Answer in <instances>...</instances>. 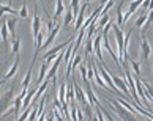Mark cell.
<instances>
[{"label": "cell", "instance_id": "obj_34", "mask_svg": "<svg viewBox=\"0 0 153 121\" xmlns=\"http://www.w3.org/2000/svg\"><path fill=\"white\" fill-rule=\"evenodd\" d=\"M39 3H41V7L44 8V3H43V0H39Z\"/></svg>", "mask_w": 153, "mask_h": 121}, {"label": "cell", "instance_id": "obj_25", "mask_svg": "<svg viewBox=\"0 0 153 121\" xmlns=\"http://www.w3.org/2000/svg\"><path fill=\"white\" fill-rule=\"evenodd\" d=\"M79 71H81V76H82V79H84V82H85V83H90V82H88V77H87L88 68H87L85 65H81V66H79Z\"/></svg>", "mask_w": 153, "mask_h": 121}, {"label": "cell", "instance_id": "obj_16", "mask_svg": "<svg viewBox=\"0 0 153 121\" xmlns=\"http://www.w3.org/2000/svg\"><path fill=\"white\" fill-rule=\"evenodd\" d=\"M74 97H76V94H74V86H73V85H66V96H65V101L70 104V102L74 101Z\"/></svg>", "mask_w": 153, "mask_h": 121}, {"label": "cell", "instance_id": "obj_13", "mask_svg": "<svg viewBox=\"0 0 153 121\" xmlns=\"http://www.w3.org/2000/svg\"><path fill=\"white\" fill-rule=\"evenodd\" d=\"M5 21H7L8 32L14 36V30H16V25H18V19H16V16H13V17H5Z\"/></svg>", "mask_w": 153, "mask_h": 121}, {"label": "cell", "instance_id": "obj_37", "mask_svg": "<svg viewBox=\"0 0 153 121\" xmlns=\"http://www.w3.org/2000/svg\"><path fill=\"white\" fill-rule=\"evenodd\" d=\"M0 5H2V0H0Z\"/></svg>", "mask_w": 153, "mask_h": 121}, {"label": "cell", "instance_id": "obj_28", "mask_svg": "<svg viewBox=\"0 0 153 121\" xmlns=\"http://www.w3.org/2000/svg\"><path fill=\"white\" fill-rule=\"evenodd\" d=\"M114 7V0H109V2H107L104 7H103V11H101V14H107L109 13V10Z\"/></svg>", "mask_w": 153, "mask_h": 121}, {"label": "cell", "instance_id": "obj_15", "mask_svg": "<svg viewBox=\"0 0 153 121\" xmlns=\"http://www.w3.org/2000/svg\"><path fill=\"white\" fill-rule=\"evenodd\" d=\"M117 102L120 104V106H122L123 108H126L128 112H131V113H134V115L137 113V112H136V107H134V106H131V104H129L126 99H123V97H117Z\"/></svg>", "mask_w": 153, "mask_h": 121}, {"label": "cell", "instance_id": "obj_18", "mask_svg": "<svg viewBox=\"0 0 153 121\" xmlns=\"http://www.w3.org/2000/svg\"><path fill=\"white\" fill-rule=\"evenodd\" d=\"M73 21H74V16H73V11H71V8H68V10L65 11V17H63V22H62V24H63L65 27H68V25H70Z\"/></svg>", "mask_w": 153, "mask_h": 121}, {"label": "cell", "instance_id": "obj_30", "mask_svg": "<svg viewBox=\"0 0 153 121\" xmlns=\"http://www.w3.org/2000/svg\"><path fill=\"white\" fill-rule=\"evenodd\" d=\"M46 121H54V112L52 110H51V113L46 117Z\"/></svg>", "mask_w": 153, "mask_h": 121}, {"label": "cell", "instance_id": "obj_4", "mask_svg": "<svg viewBox=\"0 0 153 121\" xmlns=\"http://www.w3.org/2000/svg\"><path fill=\"white\" fill-rule=\"evenodd\" d=\"M41 32V17L38 14V7H36V0H35V13H33V21H32V35H33V41L36 39V36Z\"/></svg>", "mask_w": 153, "mask_h": 121}, {"label": "cell", "instance_id": "obj_14", "mask_svg": "<svg viewBox=\"0 0 153 121\" xmlns=\"http://www.w3.org/2000/svg\"><path fill=\"white\" fill-rule=\"evenodd\" d=\"M147 17H149V11H142V14H140L137 19H136V22H134V28L144 27L145 22H147Z\"/></svg>", "mask_w": 153, "mask_h": 121}, {"label": "cell", "instance_id": "obj_20", "mask_svg": "<svg viewBox=\"0 0 153 121\" xmlns=\"http://www.w3.org/2000/svg\"><path fill=\"white\" fill-rule=\"evenodd\" d=\"M129 61V65H131V68H133V71L136 72V76H140V65H139V61H136V60H133V58H129V57H126L125 58V61Z\"/></svg>", "mask_w": 153, "mask_h": 121}, {"label": "cell", "instance_id": "obj_22", "mask_svg": "<svg viewBox=\"0 0 153 121\" xmlns=\"http://www.w3.org/2000/svg\"><path fill=\"white\" fill-rule=\"evenodd\" d=\"M71 11H73V16H74V21L79 14V11H81V5H79V0H71Z\"/></svg>", "mask_w": 153, "mask_h": 121}, {"label": "cell", "instance_id": "obj_11", "mask_svg": "<svg viewBox=\"0 0 153 121\" xmlns=\"http://www.w3.org/2000/svg\"><path fill=\"white\" fill-rule=\"evenodd\" d=\"M18 65H19V55H16V60H14V63L11 65V68L7 71V74H5V80H8V79H11L13 76H16V72H18Z\"/></svg>", "mask_w": 153, "mask_h": 121}, {"label": "cell", "instance_id": "obj_33", "mask_svg": "<svg viewBox=\"0 0 153 121\" xmlns=\"http://www.w3.org/2000/svg\"><path fill=\"white\" fill-rule=\"evenodd\" d=\"M126 2V0H120V3H118V7H123V3Z\"/></svg>", "mask_w": 153, "mask_h": 121}, {"label": "cell", "instance_id": "obj_1", "mask_svg": "<svg viewBox=\"0 0 153 121\" xmlns=\"http://www.w3.org/2000/svg\"><path fill=\"white\" fill-rule=\"evenodd\" d=\"M107 104H109V108L114 113H117L118 117H120L123 121H137V118H136V115L134 113H131V112H128L126 108H123L120 104L117 102V99L114 101V99H109V97H107Z\"/></svg>", "mask_w": 153, "mask_h": 121}, {"label": "cell", "instance_id": "obj_17", "mask_svg": "<svg viewBox=\"0 0 153 121\" xmlns=\"http://www.w3.org/2000/svg\"><path fill=\"white\" fill-rule=\"evenodd\" d=\"M117 25L123 27L125 25V13H123V7H117Z\"/></svg>", "mask_w": 153, "mask_h": 121}, {"label": "cell", "instance_id": "obj_26", "mask_svg": "<svg viewBox=\"0 0 153 121\" xmlns=\"http://www.w3.org/2000/svg\"><path fill=\"white\" fill-rule=\"evenodd\" d=\"M27 120H29V121H36L38 120V108H36V106L32 107L30 115H29V118H27Z\"/></svg>", "mask_w": 153, "mask_h": 121}, {"label": "cell", "instance_id": "obj_9", "mask_svg": "<svg viewBox=\"0 0 153 121\" xmlns=\"http://www.w3.org/2000/svg\"><path fill=\"white\" fill-rule=\"evenodd\" d=\"M0 35H2V41L5 46H8V27H7V21H5V17H2V21H0Z\"/></svg>", "mask_w": 153, "mask_h": 121}, {"label": "cell", "instance_id": "obj_23", "mask_svg": "<svg viewBox=\"0 0 153 121\" xmlns=\"http://www.w3.org/2000/svg\"><path fill=\"white\" fill-rule=\"evenodd\" d=\"M32 71H33V68H29V71H27L25 77H24V82H22V88H21V90H27V88H29V85H30V77H32Z\"/></svg>", "mask_w": 153, "mask_h": 121}, {"label": "cell", "instance_id": "obj_21", "mask_svg": "<svg viewBox=\"0 0 153 121\" xmlns=\"http://www.w3.org/2000/svg\"><path fill=\"white\" fill-rule=\"evenodd\" d=\"M48 80H49V79H46V82H43V83H41V86H38V88H36V93H35V97H33V101H36L38 97L41 96V94L44 93V91H46V88L49 86V82H48Z\"/></svg>", "mask_w": 153, "mask_h": 121}, {"label": "cell", "instance_id": "obj_2", "mask_svg": "<svg viewBox=\"0 0 153 121\" xmlns=\"http://www.w3.org/2000/svg\"><path fill=\"white\" fill-rule=\"evenodd\" d=\"M71 43H74V39H73V38H71V39H66V41L60 43V44H57V46H55V47H52V49H49L46 54L43 55V61H46V63H49V65H51V61L57 58V55L62 54V50H63L66 46H70Z\"/></svg>", "mask_w": 153, "mask_h": 121}, {"label": "cell", "instance_id": "obj_19", "mask_svg": "<svg viewBox=\"0 0 153 121\" xmlns=\"http://www.w3.org/2000/svg\"><path fill=\"white\" fill-rule=\"evenodd\" d=\"M65 96H66V85L63 83V85H60V88H59V93H57V99H59V102L60 104H65L66 101H65Z\"/></svg>", "mask_w": 153, "mask_h": 121}, {"label": "cell", "instance_id": "obj_35", "mask_svg": "<svg viewBox=\"0 0 153 121\" xmlns=\"http://www.w3.org/2000/svg\"><path fill=\"white\" fill-rule=\"evenodd\" d=\"M11 3H13V0H8V5H10V7H11Z\"/></svg>", "mask_w": 153, "mask_h": 121}, {"label": "cell", "instance_id": "obj_27", "mask_svg": "<svg viewBox=\"0 0 153 121\" xmlns=\"http://www.w3.org/2000/svg\"><path fill=\"white\" fill-rule=\"evenodd\" d=\"M19 16L21 17H29V11H27V3H25V0H22V7H21V11H19Z\"/></svg>", "mask_w": 153, "mask_h": 121}, {"label": "cell", "instance_id": "obj_12", "mask_svg": "<svg viewBox=\"0 0 153 121\" xmlns=\"http://www.w3.org/2000/svg\"><path fill=\"white\" fill-rule=\"evenodd\" d=\"M63 11H65L63 0H57V3H55V11H54V21H57V22H59L60 16L63 14Z\"/></svg>", "mask_w": 153, "mask_h": 121}, {"label": "cell", "instance_id": "obj_31", "mask_svg": "<svg viewBox=\"0 0 153 121\" xmlns=\"http://www.w3.org/2000/svg\"><path fill=\"white\" fill-rule=\"evenodd\" d=\"M36 121H46V115H44V113H43V115H41V117H39V118L36 120Z\"/></svg>", "mask_w": 153, "mask_h": 121}, {"label": "cell", "instance_id": "obj_32", "mask_svg": "<svg viewBox=\"0 0 153 121\" xmlns=\"http://www.w3.org/2000/svg\"><path fill=\"white\" fill-rule=\"evenodd\" d=\"M5 82H7L5 79H2V80H0V86H3V85H5Z\"/></svg>", "mask_w": 153, "mask_h": 121}, {"label": "cell", "instance_id": "obj_10", "mask_svg": "<svg viewBox=\"0 0 153 121\" xmlns=\"http://www.w3.org/2000/svg\"><path fill=\"white\" fill-rule=\"evenodd\" d=\"M48 69H49V63L43 61L41 66H39V74H38V79H36V86L44 82V77L48 76Z\"/></svg>", "mask_w": 153, "mask_h": 121}, {"label": "cell", "instance_id": "obj_6", "mask_svg": "<svg viewBox=\"0 0 153 121\" xmlns=\"http://www.w3.org/2000/svg\"><path fill=\"white\" fill-rule=\"evenodd\" d=\"M101 41H103V36H101V35H96L93 38V52L96 54V60L100 63H103V65H106L104 60H103V54H101Z\"/></svg>", "mask_w": 153, "mask_h": 121}, {"label": "cell", "instance_id": "obj_29", "mask_svg": "<svg viewBox=\"0 0 153 121\" xmlns=\"http://www.w3.org/2000/svg\"><path fill=\"white\" fill-rule=\"evenodd\" d=\"M52 112H54V118H55V121H65V120H63V117L60 115V110H59V108L52 107Z\"/></svg>", "mask_w": 153, "mask_h": 121}, {"label": "cell", "instance_id": "obj_3", "mask_svg": "<svg viewBox=\"0 0 153 121\" xmlns=\"http://www.w3.org/2000/svg\"><path fill=\"white\" fill-rule=\"evenodd\" d=\"M13 96H14V88H10L5 94H2V97H0V117H2L8 108H11Z\"/></svg>", "mask_w": 153, "mask_h": 121}, {"label": "cell", "instance_id": "obj_7", "mask_svg": "<svg viewBox=\"0 0 153 121\" xmlns=\"http://www.w3.org/2000/svg\"><path fill=\"white\" fill-rule=\"evenodd\" d=\"M73 86H74V94H76V97H77V102L81 104V106H90L88 104V101H87V97H85V91L82 90V86H79L77 83H73ZM92 107V106H90Z\"/></svg>", "mask_w": 153, "mask_h": 121}, {"label": "cell", "instance_id": "obj_24", "mask_svg": "<svg viewBox=\"0 0 153 121\" xmlns=\"http://www.w3.org/2000/svg\"><path fill=\"white\" fill-rule=\"evenodd\" d=\"M11 46H13V47H11V54L19 55V49H21V39H19V38H16Z\"/></svg>", "mask_w": 153, "mask_h": 121}, {"label": "cell", "instance_id": "obj_36", "mask_svg": "<svg viewBox=\"0 0 153 121\" xmlns=\"http://www.w3.org/2000/svg\"><path fill=\"white\" fill-rule=\"evenodd\" d=\"M88 2H92V0H84V3H88Z\"/></svg>", "mask_w": 153, "mask_h": 121}, {"label": "cell", "instance_id": "obj_8", "mask_svg": "<svg viewBox=\"0 0 153 121\" xmlns=\"http://www.w3.org/2000/svg\"><path fill=\"white\" fill-rule=\"evenodd\" d=\"M87 5L88 3H84L82 7H81V11H79V14L76 17V22H74V30H81L82 25H84V22H85V8H87Z\"/></svg>", "mask_w": 153, "mask_h": 121}, {"label": "cell", "instance_id": "obj_5", "mask_svg": "<svg viewBox=\"0 0 153 121\" xmlns=\"http://www.w3.org/2000/svg\"><path fill=\"white\" fill-rule=\"evenodd\" d=\"M140 52H142V60L144 61H149L150 55H152V47H150L149 41H147L145 35H142V41L139 39V54H140Z\"/></svg>", "mask_w": 153, "mask_h": 121}]
</instances>
